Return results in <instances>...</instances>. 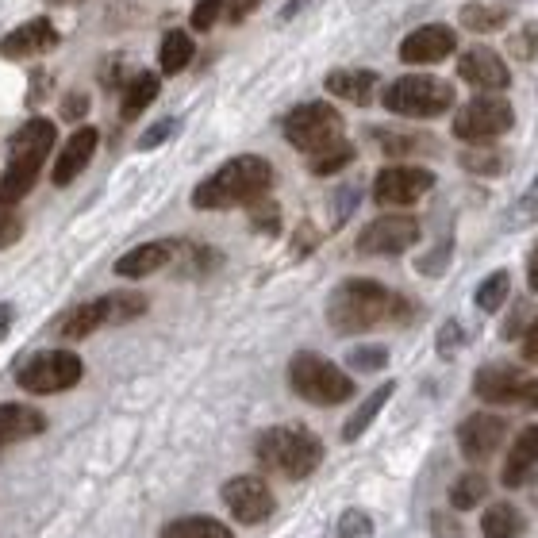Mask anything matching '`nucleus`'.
Here are the masks:
<instances>
[{"instance_id": "1", "label": "nucleus", "mask_w": 538, "mask_h": 538, "mask_svg": "<svg viewBox=\"0 0 538 538\" xmlns=\"http://www.w3.org/2000/svg\"><path fill=\"white\" fill-rule=\"evenodd\" d=\"M273 185V166L258 154H243L223 162L216 173H208L193 189V208L200 212H223V208H239L262 200Z\"/></svg>"}, {"instance_id": "2", "label": "nucleus", "mask_w": 538, "mask_h": 538, "mask_svg": "<svg viewBox=\"0 0 538 538\" xmlns=\"http://www.w3.org/2000/svg\"><path fill=\"white\" fill-rule=\"evenodd\" d=\"M392 316H404V300L392 296L385 285L366 281V277L343 281L331 293V300H327V323L339 335H362V331H369V327H377V323H385Z\"/></svg>"}, {"instance_id": "3", "label": "nucleus", "mask_w": 538, "mask_h": 538, "mask_svg": "<svg viewBox=\"0 0 538 538\" xmlns=\"http://www.w3.org/2000/svg\"><path fill=\"white\" fill-rule=\"evenodd\" d=\"M54 123L43 120V116H31V120L12 135L8 143V166H4V177H0V204H20L35 181H39V170L47 162V154L54 150Z\"/></svg>"}, {"instance_id": "4", "label": "nucleus", "mask_w": 538, "mask_h": 538, "mask_svg": "<svg viewBox=\"0 0 538 538\" xmlns=\"http://www.w3.org/2000/svg\"><path fill=\"white\" fill-rule=\"evenodd\" d=\"M254 454L258 462L281 473V477H293V481H304L308 473H316L319 462H323V442L300 427V423H289V427H266L258 442H254Z\"/></svg>"}, {"instance_id": "5", "label": "nucleus", "mask_w": 538, "mask_h": 538, "mask_svg": "<svg viewBox=\"0 0 538 538\" xmlns=\"http://www.w3.org/2000/svg\"><path fill=\"white\" fill-rule=\"evenodd\" d=\"M289 385H293L296 396H304L308 404H323V408L343 404V400L354 396V377H346L335 362L319 358L312 350L293 354V362H289Z\"/></svg>"}, {"instance_id": "6", "label": "nucleus", "mask_w": 538, "mask_h": 538, "mask_svg": "<svg viewBox=\"0 0 538 538\" xmlns=\"http://www.w3.org/2000/svg\"><path fill=\"white\" fill-rule=\"evenodd\" d=\"M381 100H385V108L396 112V116L427 120V116H446V112H450L454 89L431 74H408V77H400V81H392Z\"/></svg>"}, {"instance_id": "7", "label": "nucleus", "mask_w": 538, "mask_h": 538, "mask_svg": "<svg viewBox=\"0 0 538 538\" xmlns=\"http://www.w3.org/2000/svg\"><path fill=\"white\" fill-rule=\"evenodd\" d=\"M285 139L312 158L319 150L343 143V116H339L331 104H323V100L300 104V108H293V112L285 116Z\"/></svg>"}, {"instance_id": "8", "label": "nucleus", "mask_w": 538, "mask_h": 538, "mask_svg": "<svg viewBox=\"0 0 538 538\" xmlns=\"http://www.w3.org/2000/svg\"><path fill=\"white\" fill-rule=\"evenodd\" d=\"M81 358L74 350H43V354H31L24 366L16 369V385L35 396H50V392H66L81 381Z\"/></svg>"}, {"instance_id": "9", "label": "nucleus", "mask_w": 538, "mask_h": 538, "mask_svg": "<svg viewBox=\"0 0 538 538\" xmlns=\"http://www.w3.org/2000/svg\"><path fill=\"white\" fill-rule=\"evenodd\" d=\"M512 120H515L512 104L500 97V93H481V97H473L469 104L458 108L454 135L462 143H489L496 135H504L512 127Z\"/></svg>"}, {"instance_id": "10", "label": "nucleus", "mask_w": 538, "mask_h": 538, "mask_svg": "<svg viewBox=\"0 0 538 538\" xmlns=\"http://www.w3.org/2000/svg\"><path fill=\"white\" fill-rule=\"evenodd\" d=\"M416 243H419V223L412 216H377L358 235V250L369 254V258H392V254L412 250Z\"/></svg>"}, {"instance_id": "11", "label": "nucleus", "mask_w": 538, "mask_h": 538, "mask_svg": "<svg viewBox=\"0 0 538 538\" xmlns=\"http://www.w3.org/2000/svg\"><path fill=\"white\" fill-rule=\"evenodd\" d=\"M435 185V173L419 170V166H389L373 177V200L377 204H389V208H404V204H416L423 193H431Z\"/></svg>"}, {"instance_id": "12", "label": "nucleus", "mask_w": 538, "mask_h": 538, "mask_svg": "<svg viewBox=\"0 0 538 538\" xmlns=\"http://www.w3.org/2000/svg\"><path fill=\"white\" fill-rule=\"evenodd\" d=\"M223 504H227V512L235 515L239 523H266L273 508H277V500H273V492L262 477H235V481H227L223 485Z\"/></svg>"}, {"instance_id": "13", "label": "nucleus", "mask_w": 538, "mask_h": 538, "mask_svg": "<svg viewBox=\"0 0 538 538\" xmlns=\"http://www.w3.org/2000/svg\"><path fill=\"white\" fill-rule=\"evenodd\" d=\"M504 435H508V423H504V419L492 416V412H477V416L462 419V427H458V446H462V454L469 462L481 465L500 450Z\"/></svg>"}, {"instance_id": "14", "label": "nucleus", "mask_w": 538, "mask_h": 538, "mask_svg": "<svg viewBox=\"0 0 538 538\" xmlns=\"http://www.w3.org/2000/svg\"><path fill=\"white\" fill-rule=\"evenodd\" d=\"M454 47H458L454 27H446V24L416 27V31L400 43V62H408V66H435L446 54H454Z\"/></svg>"}, {"instance_id": "15", "label": "nucleus", "mask_w": 538, "mask_h": 538, "mask_svg": "<svg viewBox=\"0 0 538 538\" xmlns=\"http://www.w3.org/2000/svg\"><path fill=\"white\" fill-rule=\"evenodd\" d=\"M458 77L469 81L473 89H485V93H500V89H508V81H512L508 62L492 47L465 50L462 58H458Z\"/></svg>"}, {"instance_id": "16", "label": "nucleus", "mask_w": 538, "mask_h": 538, "mask_svg": "<svg viewBox=\"0 0 538 538\" xmlns=\"http://www.w3.org/2000/svg\"><path fill=\"white\" fill-rule=\"evenodd\" d=\"M58 47V27L50 20H27V24L12 27L4 39H0V54L20 62V58H39L47 50Z\"/></svg>"}, {"instance_id": "17", "label": "nucleus", "mask_w": 538, "mask_h": 538, "mask_svg": "<svg viewBox=\"0 0 538 538\" xmlns=\"http://www.w3.org/2000/svg\"><path fill=\"white\" fill-rule=\"evenodd\" d=\"M523 385H527V377L515 366H500V362L477 369V377H473V392H477L485 404H519Z\"/></svg>"}, {"instance_id": "18", "label": "nucleus", "mask_w": 538, "mask_h": 538, "mask_svg": "<svg viewBox=\"0 0 538 538\" xmlns=\"http://www.w3.org/2000/svg\"><path fill=\"white\" fill-rule=\"evenodd\" d=\"M97 127H77L74 135H70V143L62 147V154H58V162H54V173H50V181L58 185V189H66L70 181H74L77 173L85 170L89 162H93V154H97Z\"/></svg>"}, {"instance_id": "19", "label": "nucleus", "mask_w": 538, "mask_h": 538, "mask_svg": "<svg viewBox=\"0 0 538 538\" xmlns=\"http://www.w3.org/2000/svg\"><path fill=\"white\" fill-rule=\"evenodd\" d=\"M173 254H177V243H170V239L143 243V246H135V250L123 254L120 262H116V273H120V277H131V281H139V277H150V273H158V269L170 266Z\"/></svg>"}, {"instance_id": "20", "label": "nucleus", "mask_w": 538, "mask_h": 538, "mask_svg": "<svg viewBox=\"0 0 538 538\" xmlns=\"http://www.w3.org/2000/svg\"><path fill=\"white\" fill-rule=\"evenodd\" d=\"M104 323H108V304L100 296V300H85V304H77L70 312H62L54 319V335L66 339V343H77V339H89Z\"/></svg>"}, {"instance_id": "21", "label": "nucleus", "mask_w": 538, "mask_h": 538, "mask_svg": "<svg viewBox=\"0 0 538 538\" xmlns=\"http://www.w3.org/2000/svg\"><path fill=\"white\" fill-rule=\"evenodd\" d=\"M43 431H47L43 412H35L27 404H0V442H24Z\"/></svg>"}, {"instance_id": "22", "label": "nucleus", "mask_w": 538, "mask_h": 538, "mask_svg": "<svg viewBox=\"0 0 538 538\" xmlns=\"http://www.w3.org/2000/svg\"><path fill=\"white\" fill-rule=\"evenodd\" d=\"M535 465H538V427H527V431H519V439H515L512 450H508L504 485H508V489H519Z\"/></svg>"}, {"instance_id": "23", "label": "nucleus", "mask_w": 538, "mask_h": 538, "mask_svg": "<svg viewBox=\"0 0 538 538\" xmlns=\"http://www.w3.org/2000/svg\"><path fill=\"white\" fill-rule=\"evenodd\" d=\"M377 89V74L373 70H331L327 74V93L350 104H369Z\"/></svg>"}, {"instance_id": "24", "label": "nucleus", "mask_w": 538, "mask_h": 538, "mask_svg": "<svg viewBox=\"0 0 538 538\" xmlns=\"http://www.w3.org/2000/svg\"><path fill=\"white\" fill-rule=\"evenodd\" d=\"M458 20H462V27L465 31H473V35H492V31H504V27H508L512 12H508L504 4L473 0V4H465L462 12H458Z\"/></svg>"}, {"instance_id": "25", "label": "nucleus", "mask_w": 538, "mask_h": 538, "mask_svg": "<svg viewBox=\"0 0 538 538\" xmlns=\"http://www.w3.org/2000/svg\"><path fill=\"white\" fill-rule=\"evenodd\" d=\"M392 392H396V381H385L381 389L369 392L366 400L358 404V412L346 419V427H343V439L346 442H354V439H362V435H366V427L373 423V419H377V412H381V408H385V404L392 400Z\"/></svg>"}, {"instance_id": "26", "label": "nucleus", "mask_w": 538, "mask_h": 538, "mask_svg": "<svg viewBox=\"0 0 538 538\" xmlns=\"http://www.w3.org/2000/svg\"><path fill=\"white\" fill-rule=\"evenodd\" d=\"M193 62V35L189 31H181V27H173L162 35V47H158V66H162V74H181L185 66Z\"/></svg>"}, {"instance_id": "27", "label": "nucleus", "mask_w": 538, "mask_h": 538, "mask_svg": "<svg viewBox=\"0 0 538 538\" xmlns=\"http://www.w3.org/2000/svg\"><path fill=\"white\" fill-rule=\"evenodd\" d=\"M162 538H235L231 527H223L212 515H185L162 527Z\"/></svg>"}, {"instance_id": "28", "label": "nucleus", "mask_w": 538, "mask_h": 538, "mask_svg": "<svg viewBox=\"0 0 538 538\" xmlns=\"http://www.w3.org/2000/svg\"><path fill=\"white\" fill-rule=\"evenodd\" d=\"M158 97V74H139L123 85V100H120V116L123 120H135L139 112H147L150 104Z\"/></svg>"}, {"instance_id": "29", "label": "nucleus", "mask_w": 538, "mask_h": 538, "mask_svg": "<svg viewBox=\"0 0 538 538\" xmlns=\"http://www.w3.org/2000/svg\"><path fill=\"white\" fill-rule=\"evenodd\" d=\"M481 531H485V538H519L527 531V519L512 504H492L481 519Z\"/></svg>"}, {"instance_id": "30", "label": "nucleus", "mask_w": 538, "mask_h": 538, "mask_svg": "<svg viewBox=\"0 0 538 538\" xmlns=\"http://www.w3.org/2000/svg\"><path fill=\"white\" fill-rule=\"evenodd\" d=\"M508 289H512V277H508V269H496V273H489V277L477 285V293H473V304H477L481 312H496V308L508 300Z\"/></svg>"}, {"instance_id": "31", "label": "nucleus", "mask_w": 538, "mask_h": 538, "mask_svg": "<svg viewBox=\"0 0 538 538\" xmlns=\"http://www.w3.org/2000/svg\"><path fill=\"white\" fill-rule=\"evenodd\" d=\"M177 258H181V273H189V277H200V273H208L212 266H220V254L212 246H200V243H177L173 262Z\"/></svg>"}, {"instance_id": "32", "label": "nucleus", "mask_w": 538, "mask_h": 538, "mask_svg": "<svg viewBox=\"0 0 538 538\" xmlns=\"http://www.w3.org/2000/svg\"><path fill=\"white\" fill-rule=\"evenodd\" d=\"M462 166L469 173H485V177H492V173H500L504 166H508V158H504V150L469 143V150H462Z\"/></svg>"}, {"instance_id": "33", "label": "nucleus", "mask_w": 538, "mask_h": 538, "mask_svg": "<svg viewBox=\"0 0 538 538\" xmlns=\"http://www.w3.org/2000/svg\"><path fill=\"white\" fill-rule=\"evenodd\" d=\"M485 496H489V481H485V477L473 469V473H465L462 481L450 489V504H454L458 512H469V508H477Z\"/></svg>"}, {"instance_id": "34", "label": "nucleus", "mask_w": 538, "mask_h": 538, "mask_svg": "<svg viewBox=\"0 0 538 538\" xmlns=\"http://www.w3.org/2000/svg\"><path fill=\"white\" fill-rule=\"evenodd\" d=\"M104 304H108V323H131V319L147 312V296L143 293H108Z\"/></svg>"}, {"instance_id": "35", "label": "nucleus", "mask_w": 538, "mask_h": 538, "mask_svg": "<svg viewBox=\"0 0 538 538\" xmlns=\"http://www.w3.org/2000/svg\"><path fill=\"white\" fill-rule=\"evenodd\" d=\"M350 162H354V147L343 139V143H335V147L312 154V158H308V170L316 173V177H327V173H339L343 166H350Z\"/></svg>"}, {"instance_id": "36", "label": "nucleus", "mask_w": 538, "mask_h": 538, "mask_svg": "<svg viewBox=\"0 0 538 538\" xmlns=\"http://www.w3.org/2000/svg\"><path fill=\"white\" fill-rule=\"evenodd\" d=\"M389 362V350L385 346H350L346 350V366L358 369V373H377Z\"/></svg>"}, {"instance_id": "37", "label": "nucleus", "mask_w": 538, "mask_h": 538, "mask_svg": "<svg viewBox=\"0 0 538 538\" xmlns=\"http://www.w3.org/2000/svg\"><path fill=\"white\" fill-rule=\"evenodd\" d=\"M177 116H166V120H158V123H150L147 131L139 135V150H154V147H162V143H170L173 135H177Z\"/></svg>"}, {"instance_id": "38", "label": "nucleus", "mask_w": 538, "mask_h": 538, "mask_svg": "<svg viewBox=\"0 0 538 538\" xmlns=\"http://www.w3.org/2000/svg\"><path fill=\"white\" fill-rule=\"evenodd\" d=\"M223 8H227V0H196L193 16H189L193 31H212L216 20L223 16Z\"/></svg>"}, {"instance_id": "39", "label": "nucleus", "mask_w": 538, "mask_h": 538, "mask_svg": "<svg viewBox=\"0 0 538 538\" xmlns=\"http://www.w3.org/2000/svg\"><path fill=\"white\" fill-rule=\"evenodd\" d=\"M339 535L343 538H369L373 535V519H369L366 512H358V508H350V512H343V519H339Z\"/></svg>"}, {"instance_id": "40", "label": "nucleus", "mask_w": 538, "mask_h": 538, "mask_svg": "<svg viewBox=\"0 0 538 538\" xmlns=\"http://www.w3.org/2000/svg\"><path fill=\"white\" fill-rule=\"evenodd\" d=\"M20 235H24V220H20L8 204H0V250L16 246L20 243Z\"/></svg>"}, {"instance_id": "41", "label": "nucleus", "mask_w": 538, "mask_h": 538, "mask_svg": "<svg viewBox=\"0 0 538 538\" xmlns=\"http://www.w3.org/2000/svg\"><path fill=\"white\" fill-rule=\"evenodd\" d=\"M538 220V177L531 181V189L519 196V204H515V216H512V227H527V223Z\"/></svg>"}, {"instance_id": "42", "label": "nucleus", "mask_w": 538, "mask_h": 538, "mask_svg": "<svg viewBox=\"0 0 538 538\" xmlns=\"http://www.w3.org/2000/svg\"><path fill=\"white\" fill-rule=\"evenodd\" d=\"M250 223H254L258 231H266V235H277V204H269L266 196L254 200V204H250Z\"/></svg>"}, {"instance_id": "43", "label": "nucleus", "mask_w": 538, "mask_h": 538, "mask_svg": "<svg viewBox=\"0 0 538 538\" xmlns=\"http://www.w3.org/2000/svg\"><path fill=\"white\" fill-rule=\"evenodd\" d=\"M462 346V327L450 319V323H442V331H439V350L442 354H454Z\"/></svg>"}, {"instance_id": "44", "label": "nucleus", "mask_w": 538, "mask_h": 538, "mask_svg": "<svg viewBox=\"0 0 538 538\" xmlns=\"http://www.w3.org/2000/svg\"><path fill=\"white\" fill-rule=\"evenodd\" d=\"M354 208H358V189L346 185V189H339V200H335V223H343Z\"/></svg>"}, {"instance_id": "45", "label": "nucleus", "mask_w": 538, "mask_h": 538, "mask_svg": "<svg viewBox=\"0 0 538 538\" xmlns=\"http://www.w3.org/2000/svg\"><path fill=\"white\" fill-rule=\"evenodd\" d=\"M512 47L519 50V54H523L527 62H531V58H538V27H535V24L523 27V39H515Z\"/></svg>"}, {"instance_id": "46", "label": "nucleus", "mask_w": 538, "mask_h": 538, "mask_svg": "<svg viewBox=\"0 0 538 538\" xmlns=\"http://www.w3.org/2000/svg\"><path fill=\"white\" fill-rule=\"evenodd\" d=\"M85 108H89L85 93H70V97L62 100V120H81V116H85Z\"/></svg>"}, {"instance_id": "47", "label": "nucleus", "mask_w": 538, "mask_h": 538, "mask_svg": "<svg viewBox=\"0 0 538 538\" xmlns=\"http://www.w3.org/2000/svg\"><path fill=\"white\" fill-rule=\"evenodd\" d=\"M523 358L527 362H538V316L527 323V331H523Z\"/></svg>"}, {"instance_id": "48", "label": "nucleus", "mask_w": 538, "mask_h": 538, "mask_svg": "<svg viewBox=\"0 0 538 538\" xmlns=\"http://www.w3.org/2000/svg\"><path fill=\"white\" fill-rule=\"evenodd\" d=\"M519 404H527V408H538V377H527V385H523V396H519Z\"/></svg>"}, {"instance_id": "49", "label": "nucleus", "mask_w": 538, "mask_h": 538, "mask_svg": "<svg viewBox=\"0 0 538 538\" xmlns=\"http://www.w3.org/2000/svg\"><path fill=\"white\" fill-rule=\"evenodd\" d=\"M12 319H16V308H12V304H4V300H0V343H4V335H8V331H12Z\"/></svg>"}, {"instance_id": "50", "label": "nucleus", "mask_w": 538, "mask_h": 538, "mask_svg": "<svg viewBox=\"0 0 538 538\" xmlns=\"http://www.w3.org/2000/svg\"><path fill=\"white\" fill-rule=\"evenodd\" d=\"M527 277H531V289L538 293V246L531 250V262H527Z\"/></svg>"}, {"instance_id": "51", "label": "nucleus", "mask_w": 538, "mask_h": 538, "mask_svg": "<svg viewBox=\"0 0 538 538\" xmlns=\"http://www.w3.org/2000/svg\"><path fill=\"white\" fill-rule=\"evenodd\" d=\"M435 527H439V538H458L454 535L458 527H454V523H442V515H435Z\"/></svg>"}, {"instance_id": "52", "label": "nucleus", "mask_w": 538, "mask_h": 538, "mask_svg": "<svg viewBox=\"0 0 538 538\" xmlns=\"http://www.w3.org/2000/svg\"><path fill=\"white\" fill-rule=\"evenodd\" d=\"M54 4H81V0H54Z\"/></svg>"}]
</instances>
